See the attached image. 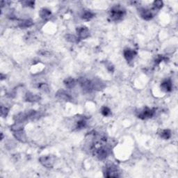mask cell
<instances>
[{
    "instance_id": "cell-21",
    "label": "cell",
    "mask_w": 178,
    "mask_h": 178,
    "mask_svg": "<svg viewBox=\"0 0 178 178\" xmlns=\"http://www.w3.org/2000/svg\"><path fill=\"white\" fill-rule=\"evenodd\" d=\"M38 88L44 93H48L49 91V88L48 85L45 84V83H40V84H38Z\"/></svg>"
},
{
    "instance_id": "cell-22",
    "label": "cell",
    "mask_w": 178,
    "mask_h": 178,
    "mask_svg": "<svg viewBox=\"0 0 178 178\" xmlns=\"http://www.w3.org/2000/svg\"><path fill=\"white\" fill-rule=\"evenodd\" d=\"M86 121H84V119H81L79 121H78L76 122V129H83V128H84L86 127Z\"/></svg>"
},
{
    "instance_id": "cell-12",
    "label": "cell",
    "mask_w": 178,
    "mask_h": 178,
    "mask_svg": "<svg viewBox=\"0 0 178 178\" xmlns=\"http://www.w3.org/2000/svg\"><path fill=\"white\" fill-rule=\"evenodd\" d=\"M161 88L164 92H171L173 88V84L170 79H166L161 84Z\"/></svg>"
},
{
    "instance_id": "cell-18",
    "label": "cell",
    "mask_w": 178,
    "mask_h": 178,
    "mask_svg": "<svg viewBox=\"0 0 178 178\" xmlns=\"http://www.w3.org/2000/svg\"><path fill=\"white\" fill-rule=\"evenodd\" d=\"M161 137L165 140L169 139L171 137V132L170 129H163L161 132Z\"/></svg>"
},
{
    "instance_id": "cell-13",
    "label": "cell",
    "mask_w": 178,
    "mask_h": 178,
    "mask_svg": "<svg viewBox=\"0 0 178 178\" xmlns=\"http://www.w3.org/2000/svg\"><path fill=\"white\" fill-rule=\"evenodd\" d=\"M39 15H40V18H42V19L47 20L51 18V12L50 10L47 9L46 8H43V9H41L40 12H39Z\"/></svg>"
},
{
    "instance_id": "cell-11",
    "label": "cell",
    "mask_w": 178,
    "mask_h": 178,
    "mask_svg": "<svg viewBox=\"0 0 178 178\" xmlns=\"http://www.w3.org/2000/svg\"><path fill=\"white\" fill-rule=\"evenodd\" d=\"M40 96H38L36 94H34L31 92L26 93L25 96V100L26 101L29 102H37L40 100Z\"/></svg>"
},
{
    "instance_id": "cell-10",
    "label": "cell",
    "mask_w": 178,
    "mask_h": 178,
    "mask_svg": "<svg viewBox=\"0 0 178 178\" xmlns=\"http://www.w3.org/2000/svg\"><path fill=\"white\" fill-rule=\"evenodd\" d=\"M13 136L16 139L19 140V141L22 143H26L27 138H26V135L25 132H24L23 129L19 130V131L13 132Z\"/></svg>"
},
{
    "instance_id": "cell-16",
    "label": "cell",
    "mask_w": 178,
    "mask_h": 178,
    "mask_svg": "<svg viewBox=\"0 0 178 178\" xmlns=\"http://www.w3.org/2000/svg\"><path fill=\"white\" fill-rule=\"evenodd\" d=\"M95 14L90 11H84L82 15V18L86 21H89L94 18Z\"/></svg>"
},
{
    "instance_id": "cell-9",
    "label": "cell",
    "mask_w": 178,
    "mask_h": 178,
    "mask_svg": "<svg viewBox=\"0 0 178 178\" xmlns=\"http://www.w3.org/2000/svg\"><path fill=\"white\" fill-rule=\"evenodd\" d=\"M56 98L59 99V100L65 101V102H70V101L72 100V97L64 90H58L57 93H56Z\"/></svg>"
},
{
    "instance_id": "cell-17",
    "label": "cell",
    "mask_w": 178,
    "mask_h": 178,
    "mask_svg": "<svg viewBox=\"0 0 178 178\" xmlns=\"http://www.w3.org/2000/svg\"><path fill=\"white\" fill-rule=\"evenodd\" d=\"M34 23L31 20H22L18 22V26L21 28H28L32 26Z\"/></svg>"
},
{
    "instance_id": "cell-14",
    "label": "cell",
    "mask_w": 178,
    "mask_h": 178,
    "mask_svg": "<svg viewBox=\"0 0 178 178\" xmlns=\"http://www.w3.org/2000/svg\"><path fill=\"white\" fill-rule=\"evenodd\" d=\"M28 120V115L26 113H20L14 116V121L15 123H24Z\"/></svg>"
},
{
    "instance_id": "cell-7",
    "label": "cell",
    "mask_w": 178,
    "mask_h": 178,
    "mask_svg": "<svg viewBox=\"0 0 178 178\" xmlns=\"http://www.w3.org/2000/svg\"><path fill=\"white\" fill-rule=\"evenodd\" d=\"M76 32L77 34V37L79 39H86L89 37V35H90L88 29L85 26H79L76 28Z\"/></svg>"
},
{
    "instance_id": "cell-2",
    "label": "cell",
    "mask_w": 178,
    "mask_h": 178,
    "mask_svg": "<svg viewBox=\"0 0 178 178\" xmlns=\"http://www.w3.org/2000/svg\"><path fill=\"white\" fill-rule=\"evenodd\" d=\"M104 175L106 177H118L119 173L117 165L114 164H109L105 166Z\"/></svg>"
},
{
    "instance_id": "cell-5",
    "label": "cell",
    "mask_w": 178,
    "mask_h": 178,
    "mask_svg": "<svg viewBox=\"0 0 178 178\" xmlns=\"http://www.w3.org/2000/svg\"><path fill=\"white\" fill-rule=\"evenodd\" d=\"M55 157L53 155H46V156L40 157L39 161L43 166L46 168H52L55 162Z\"/></svg>"
},
{
    "instance_id": "cell-27",
    "label": "cell",
    "mask_w": 178,
    "mask_h": 178,
    "mask_svg": "<svg viewBox=\"0 0 178 178\" xmlns=\"http://www.w3.org/2000/svg\"><path fill=\"white\" fill-rule=\"evenodd\" d=\"M165 59V58L163 57V56H159L157 58V59H156V61H155V63H160L161 61H163V60Z\"/></svg>"
},
{
    "instance_id": "cell-23",
    "label": "cell",
    "mask_w": 178,
    "mask_h": 178,
    "mask_svg": "<svg viewBox=\"0 0 178 178\" xmlns=\"http://www.w3.org/2000/svg\"><path fill=\"white\" fill-rule=\"evenodd\" d=\"M101 113H102V114L105 117L109 116V115L111 114L110 109L107 107H103L102 109H101Z\"/></svg>"
},
{
    "instance_id": "cell-8",
    "label": "cell",
    "mask_w": 178,
    "mask_h": 178,
    "mask_svg": "<svg viewBox=\"0 0 178 178\" xmlns=\"http://www.w3.org/2000/svg\"><path fill=\"white\" fill-rule=\"evenodd\" d=\"M123 55L126 61L127 62H131L136 55V51L132 49L125 48L123 50Z\"/></svg>"
},
{
    "instance_id": "cell-3",
    "label": "cell",
    "mask_w": 178,
    "mask_h": 178,
    "mask_svg": "<svg viewBox=\"0 0 178 178\" xmlns=\"http://www.w3.org/2000/svg\"><path fill=\"white\" fill-rule=\"evenodd\" d=\"M154 109H150L148 107H145V108L141 109V110H139V111H138L137 116L142 120L148 119L154 116Z\"/></svg>"
},
{
    "instance_id": "cell-4",
    "label": "cell",
    "mask_w": 178,
    "mask_h": 178,
    "mask_svg": "<svg viewBox=\"0 0 178 178\" xmlns=\"http://www.w3.org/2000/svg\"><path fill=\"white\" fill-rule=\"evenodd\" d=\"M138 13L140 17L145 20H150L154 18L156 11L154 9H148L144 8H140L138 9Z\"/></svg>"
},
{
    "instance_id": "cell-15",
    "label": "cell",
    "mask_w": 178,
    "mask_h": 178,
    "mask_svg": "<svg viewBox=\"0 0 178 178\" xmlns=\"http://www.w3.org/2000/svg\"><path fill=\"white\" fill-rule=\"evenodd\" d=\"M64 85H65L66 88H74V86H76V80L74 79L72 77H68L66 78L65 80H64Z\"/></svg>"
},
{
    "instance_id": "cell-1",
    "label": "cell",
    "mask_w": 178,
    "mask_h": 178,
    "mask_svg": "<svg viewBox=\"0 0 178 178\" xmlns=\"http://www.w3.org/2000/svg\"><path fill=\"white\" fill-rule=\"evenodd\" d=\"M126 15V11L121 5H115L109 11V18L111 21L118 22L124 18Z\"/></svg>"
},
{
    "instance_id": "cell-28",
    "label": "cell",
    "mask_w": 178,
    "mask_h": 178,
    "mask_svg": "<svg viewBox=\"0 0 178 178\" xmlns=\"http://www.w3.org/2000/svg\"><path fill=\"white\" fill-rule=\"evenodd\" d=\"M1 140H2V139H3V138H4L3 134H2V133H1Z\"/></svg>"
},
{
    "instance_id": "cell-19",
    "label": "cell",
    "mask_w": 178,
    "mask_h": 178,
    "mask_svg": "<svg viewBox=\"0 0 178 178\" xmlns=\"http://www.w3.org/2000/svg\"><path fill=\"white\" fill-rule=\"evenodd\" d=\"M65 39L66 40H68V42L72 43H77L79 42V38L78 37L74 36V35L72 34H67L65 36Z\"/></svg>"
},
{
    "instance_id": "cell-20",
    "label": "cell",
    "mask_w": 178,
    "mask_h": 178,
    "mask_svg": "<svg viewBox=\"0 0 178 178\" xmlns=\"http://www.w3.org/2000/svg\"><path fill=\"white\" fill-rule=\"evenodd\" d=\"M153 9L154 11H157V10H159L161 9V8L163 7V3L162 1H159V0H157V1H154L153 2Z\"/></svg>"
},
{
    "instance_id": "cell-6",
    "label": "cell",
    "mask_w": 178,
    "mask_h": 178,
    "mask_svg": "<svg viewBox=\"0 0 178 178\" xmlns=\"http://www.w3.org/2000/svg\"><path fill=\"white\" fill-rule=\"evenodd\" d=\"M79 83L81 87H82L83 90L87 93L91 92L93 90V82L87 79L86 78L81 77L78 80Z\"/></svg>"
},
{
    "instance_id": "cell-24",
    "label": "cell",
    "mask_w": 178,
    "mask_h": 178,
    "mask_svg": "<svg viewBox=\"0 0 178 178\" xmlns=\"http://www.w3.org/2000/svg\"><path fill=\"white\" fill-rule=\"evenodd\" d=\"M21 4L24 7H32V8H34V4H35V2L34 1H21Z\"/></svg>"
},
{
    "instance_id": "cell-25",
    "label": "cell",
    "mask_w": 178,
    "mask_h": 178,
    "mask_svg": "<svg viewBox=\"0 0 178 178\" xmlns=\"http://www.w3.org/2000/svg\"><path fill=\"white\" fill-rule=\"evenodd\" d=\"M9 109L7 108L6 107L1 106V115L2 117H7L8 113H9Z\"/></svg>"
},
{
    "instance_id": "cell-26",
    "label": "cell",
    "mask_w": 178,
    "mask_h": 178,
    "mask_svg": "<svg viewBox=\"0 0 178 178\" xmlns=\"http://www.w3.org/2000/svg\"><path fill=\"white\" fill-rule=\"evenodd\" d=\"M107 68L110 72H113V70H114V67H113V65L111 63H109L108 64H107Z\"/></svg>"
}]
</instances>
